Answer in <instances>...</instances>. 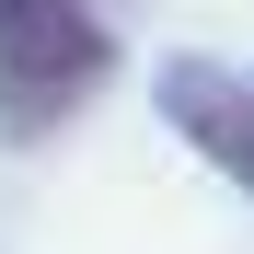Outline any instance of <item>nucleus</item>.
<instances>
[{
    "label": "nucleus",
    "mask_w": 254,
    "mask_h": 254,
    "mask_svg": "<svg viewBox=\"0 0 254 254\" xmlns=\"http://www.w3.org/2000/svg\"><path fill=\"white\" fill-rule=\"evenodd\" d=\"M162 116L196 139V162H220V174H243V185H254V93H243L231 69L174 58V69H162Z\"/></svg>",
    "instance_id": "f03ea898"
},
{
    "label": "nucleus",
    "mask_w": 254,
    "mask_h": 254,
    "mask_svg": "<svg viewBox=\"0 0 254 254\" xmlns=\"http://www.w3.org/2000/svg\"><path fill=\"white\" fill-rule=\"evenodd\" d=\"M116 23L93 0H0V139H58L116 81Z\"/></svg>",
    "instance_id": "f257e3e1"
}]
</instances>
